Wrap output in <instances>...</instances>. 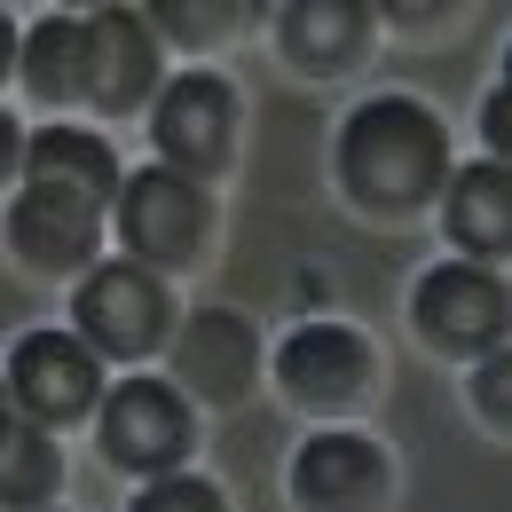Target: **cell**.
Returning <instances> with one entry per match:
<instances>
[{
  "label": "cell",
  "mask_w": 512,
  "mask_h": 512,
  "mask_svg": "<svg viewBox=\"0 0 512 512\" xmlns=\"http://www.w3.org/2000/svg\"><path fill=\"white\" fill-rule=\"evenodd\" d=\"M418 331L442 347V355H473V347H497L505 339V284L489 268H434L410 300Z\"/></svg>",
  "instance_id": "obj_7"
},
{
  "label": "cell",
  "mask_w": 512,
  "mask_h": 512,
  "mask_svg": "<svg viewBox=\"0 0 512 512\" xmlns=\"http://www.w3.org/2000/svg\"><path fill=\"white\" fill-rule=\"evenodd\" d=\"M56 489V442L40 426H16L0 442V512H32Z\"/></svg>",
  "instance_id": "obj_17"
},
{
  "label": "cell",
  "mask_w": 512,
  "mask_h": 512,
  "mask_svg": "<svg viewBox=\"0 0 512 512\" xmlns=\"http://www.w3.org/2000/svg\"><path fill=\"white\" fill-rule=\"evenodd\" d=\"M16 48H24V40H16V24L0 16V79H8V64H16Z\"/></svg>",
  "instance_id": "obj_22"
},
{
  "label": "cell",
  "mask_w": 512,
  "mask_h": 512,
  "mask_svg": "<svg viewBox=\"0 0 512 512\" xmlns=\"http://www.w3.org/2000/svg\"><path fill=\"white\" fill-rule=\"evenodd\" d=\"M103 449L134 473H166L190 449V410L166 379H127L103 394Z\"/></svg>",
  "instance_id": "obj_6"
},
{
  "label": "cell",
  "mask_w": 512,
  "mask_h": 512,
  "mask_svg": "<svg viewBox=\"0 0 512 512\" xmlns=\"http://www.w3.org/2000/svg\"><path fill=\"white\" fill-rule=\"evenodd\" d=\"M134 512H221V489H213V481H190V473H166V481L142 489Z\"/></svg>",
  "instance_id": "obj_18"
},
{
  "label": "cell",
  "mask_w": 512,
  "mask_h": 512,
  "mask_svg": "<svg viewBox=\"0 0 512 512\" xmlns=\"http://www.w3.org/2000/svg\"><path fill=\"white\" fill-rule=\"evenodd\" d=\"M8 394L32 426H71L103 402V371H95V347L79 331H32L16 339L8 355Z\"/></svg>",
  "instance_id": "obj_2"
},
{
  "label": "cell",
  "mask_w": 512,
  "mask_h": 512,
  "mask_svg": "<svg viewBox=\"0 0 512 512\" xmlns=\"http://www.w3.org/2000/svg\"><path fill=\"white\" fill-rule=\"evenodd\" d=\"M8 245L32 260V268L64 276V268H87V260H95L103 213L79 205V197H64V190H24L16 205H8Z\"/></svg>",
  "instance_id": "obj_9"
},
{
  "label": "cell",
  "mask_w": 512,
  "mask_h": 512,
  "mask_svg": "<svg viewBox=\"0 0 512 512\" xmlns=\"http://www.w3.org/2000/svg\"><path fill=\"white\" fill-rule=\"evenodd\" d=\"M276 379L300 402H355L371 386V347L347 323H300L284 339V355H276Z\"/></svg>",
  "instance_id": "obj_12"
},
{
  "label": "cell",
  "mask_w": 512,
  "mask_h": 512,
  "mask_svg": "<svg viewBox=\"0 0 512 512\" xmlns=\"http://www.w3.org/2000/svg\"><path fill=\"white\" fill-rule=\"evenodd\" d=\"M449 237L465 245V253H505L512 237V182L497 158H481V166H457L449 174Z\"/></svg>",
  "instance_id": "obj_14"
},
{
  "label": "cell",
  "mask_w": 512,
  "mask_h": 512,
  "mask_svg": "<svg viewBox=\"0 0 512 512\" xmlns=\"http://www.w3.org/2000/svg\"><path fill=\"white\" fill-rule=\"evenodd\" d=\"M158 87V40L127 8H95L87 16V103L95 111H134Z\"/></svg>",
  "instance_id": "obj_8"
},
{
  "label": "cell",
  "mask_w": 512,
  "mask_h": 512,
  "mask_svg": "<svg viewBox=\"0 0 512 512\" xmlns=\"http://www.w3.org/2000/svg\"><path fill=\"white\" fill-rule=\"evenodd\" d=\"M8 434H16V394L0 386V442H8Z\"/></svg>",
  "instance_id": "obj_23"
},
{
  "label": "cell",
  "mask_w": 512,
  "mask_h": 512,
  "mask_svg": "<svg viewBox=\"0 0 512 512\" xmlns=\"http://www.w3.org/2000/svg\"><path fill=\"white\" fill-rule=\"evenodd\" d=\"M473 402H481V418H489V426H505V410H512V355H489V363H481Z\"/></svg>",
  "instance_id": "obj_19"
},
{
  "label": "cell",
  "mask_w": 512,
  "mask_h": 512,
  "mask_svg": "<svg viewBox=\"0 0 512 512\" xmlns=\"http://www.w3.org/2000/svg\"><path fill=\"white\" fill-rule=\"evenodd\" d=\"M449 174V134L426 103L410 95H379L363 103L347 134H339V182L363 197V205H426Z\"/></svg>",
  "instance_id": "obj_1"
},
{
  "label": "cell",
  "mask_w": 512,
  "mask_h": 512,
  "mask_svg": "<svg viewBox=\"0 0 512 512\" xmlns=\"http://www.w3.org/2000/svg\"><path fill=\"white\" fill-rule=\"evenodd\" d=\"M16 64H24V79H32L40 103L87 95V16H40V24L24 32Z\"/></svg>",
  "instance_id": "obj_15"
},
{
  "label": "cell",
  "mask_w": 512,
  "mask_h": 512,
  "mask_svg": "<svg viewBox=\"0 0 512 512\" xmlns=\"http://www.w3.org/2000/svg\"><path fill=\"white\" fill-rule=\"evenodd\" d=\"M79 339L95 347V355H150L158 339H166V292H158V276L150 268H127V260H111V268H87V284H79Z\"/></svg>",
  "instance_id": "obj_3"
},
{
  "label": "cell",
  "mask_w": 512,
  "mask_h": 512,
  "mask_svg": "<svg viewBox=\"0 0 512 512\" xmlns=\"http://www.w3.org/2000/svg\"><path fill=\"white\" fill-rule=\"evenodd\" d=\"M174 371H182V386H197L205 402H237V394L253 386V371H260L253 323L229 316V308H205V316H190V331L174 339Z\"/></svg>",
  "instance_id": "obj_11"
},
{
  "label": "cell",
  "mask_w": 512,
  "mask_h": 512,
  "mask_svg": "<svg viewBox=\"0 0 512 512\" xmlns=\"http://www.w3.org/2000/svg\"><path fill=\"white\" fill-rule=\"evenodd\" d=\"M355 32H363V8H347V0H300V8H284V48H292L300 64L347 56Z\"/></svg>",
  "instance_id": "obj_16"
},
{
  "label": "cell",
  "mask_w": 512,
  "mask_h": 512,
  "mask_svg": "<svg viewBox=\"0 0 512 512\" xmlns=\"http://www.w3.org/2000/svg\"><path fill=\"white\" fill-rule=\"evenodd\" d=\"M24 190H64L103 213V205H119V158L95 134L40 127V134H24Z\"/></svg>",
  "instance_id": "obj_13"
},
{
  "label": "cell",
  "mask_w": 512,
  "mask_h": 512,
  "mask_svg": "<svg viewBox=\"0 0 512 512\" xmlns=\"http://www.w3.org/2000/svg\"><path fill=\"white\" fill-rule=\"evenodd\" d=\"M386 489V457L363 434H316L292 457V497L308 512H363Z\"/></svg>",
  "instance_id": "obj_10"
},
{
  "label": "cell",
  "mask_w": 512,
  "mask_h": 512,
  "mask_svg": "<svg viewBox=\"0 0 512 512\" xmlns=\"http://www.w3.org/2000/svg\"><path fill=\"white\" fill-rule=\"evenodd\" d=\"M229 127H237V103H229V87L213 71H182L158 95V119H150L158 150H166V174H182V182L213 174L229 158Z\"/></svg>",
  "instance_id": "obj_5"
},
{
  "label": "cell",
  "mask_w": 512,
  "mask_h": 512,
  "mask_svg": "<svg viewBox=\"0 0 512 512\" xmlns=\"http://www.w3.org/2000/svg\"><path fill=\"white\" fill-rule=\"evenodd\" d=\"M119 229L142 260H190L213 229V205L197 197V182L166 174V166H142L119 182Z\"/></svg>",
  "instance_id": "obj_4"
},
{
  "label": "cell",
  "mask_w": 512,
  "mask_h": 512,
  "mask_svg": "<svg viewBox=\"0 0 512 512\" xmlns=\"http://www.w3.org/2000/svg\"><path fill=\"white\" fill-rule=\"evenodd\" d=\"M481 119H489V142H497V150H505V134H512V103H505V87H497V95H489V111H481Z\"/></svg>",
  "instance_id": "obj_21"
},
{
  "label": "cell",
  "mask_w": 512,
  "mask_h": 512,
  "mask_svg": "<svg viewBox=\"0 0 512 512\" xmlns=\"http://www.w3.org/2000/svg\"><path fill=\"white\" fill-rule=\"evenodd\" d=\"M16 166H24V127H16L8 111H0V182H8Z\"/></svg>",
  "instance_id": "obj_20"
}]
</instances>
